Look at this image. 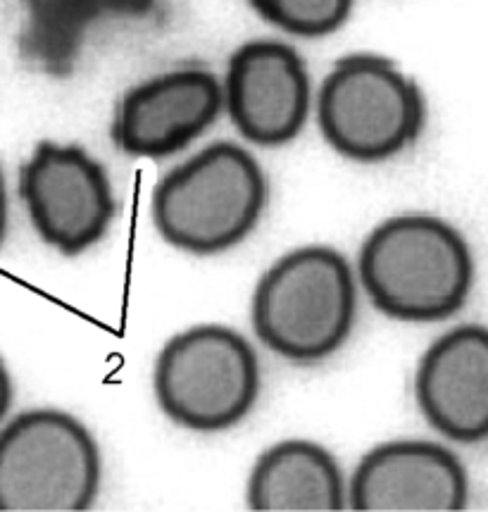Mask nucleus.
Wrapping results in <instances>:
<instances>
[{
	"label": "nucleus",
	"instance_id": "1",
	"mask_svg": "<svg viewBox=\"0 0 488 512\" xmlns=\"http://www.w3.org/2000/svg\"><path fill=\"white\" fill-rule=\"evenodd\" d=\"M358 274L374 308L400 322H441L467 303L474 255L453 224L434 215L381 222L360 248Z\"/></svg>",
	"mask_w": 488,
	"mask_h": 512
},
{
	"label": "nucleus",
	"instance_id": "2",
	"mask_svg": "<svg viewBox=\"0 0 488 512\" xmlns=\"http://www.w3.org/2000/svg\"><path fill=\"white\" fill-rule=\"evenodd\" d=\"M250 317L262 346L296 365H317L339 353L353 334V267L329 246L296 248L262 274Z\"/></svg>",
	"mask_w": 488,
	"mask_h": 512
},
{
	"label": "nucleus",
	"instance_id": "3",
	"mask_svg": "<svg viewBox=\"0 0 488 512\" xmlns=\"http://www.w3.org/2000/svg\"><path fill=\"white\" fill-rule=\"evenodd\" d=\"M267 177L253 153L220 141L193 155L155 186L153 222L170 246L217 255L239 246L267 208Z\"/></svg>",
	"mask_w": 488,
	"mask_h": 512
},
{
	"label": "nucleus",
	"instance_id": "4",
	"mask_svg": "<svg viewBox=\"0 0 488 512\" xmlns=\"http://www.w3.org/2000/svg\"><path fill=\"white\" fill-rule=\"evenodd\" d=\"M96 436L65 410L34 408L0 427V512H81L96 503Z\"/></svg>",
	"mask_w": 488,
	"mask_h": 512
},
{
	"label": "nucleus",
	"instance_id": "5",
	"mask_svg": "<svg viewBox=\"0 0 488 512\" xmlns=\"http://www.w3.org/2000/svg\"><path fill=\"white\" fill-rule=\"evenodd\" d=\"M153 389L160 410L177 427L224 432L246 420L258 403V353L236 329L198 324L162 346Z\"/></svg>",
	"mask_w": 488,
	"mask_h": 512
},
{
	"label": "nucleus",
	"instance_id": "6",
	"mask_svg": "<svg viewBox=\"0 0 488 512\" xmlns=\"http://www.w3.org/2000/svg\"><path fill=\"white\" fill-rule=\"evenodd\" d=\"M317 122L343 158L381 162L410 148L427 122L422 91L391 60L348 55L322 81Z\"/></svg>",
	"mask_w": 488,
	"mask_h": 512
},
{
	"label": "nucleus",
	"instance_id": "7",
	"mask_svg": "<svg viewBox=\"0 0 488 512\" xmlns=\"http://www.w3.org/2000/svg\"><path fill=\"white\" fill-rule=\"evenodd\" d=\"M31 227L62 255H81L108 234L115 191L100 162L72 143L41 141L20 172Z\"/></svg>",
	"mask_w": 488,
	"mask_h": 512
},
{
	"label": "nucleus",
	"instance_id": "8",
	"mask_svg": "<svg viewBox=\"0 0 488 512\" xmlns=\"http://www.w3.org/2000/svg\"><path fill=\"white\" fill-rule=\"evenodd\" d=\"M222 91L231 122L258 146H284L308 120L310 74L289 43H243L231 55Z\"/></svg>",
	"mask_w": 488,
	"mask_h": 512
},
{
	"label": "nucleus",
	"instance_id": "9",
	"mask_svg": "<svg viewBox=\"0 0 488 512\" xmlns=\"http://www.w3.org/2000/svg\"><path fill=\"white\" fill-rule=\"evenodd\" d=\"M222 110V81L210 70H172L124 93L112 139L134 158H167L205 134Z\"/></svg>",
	"mask_w": 488,
	"mask_h": 512
},
{
	"label": "nucleus",
	"instance_id": "10",
	"mask_svg": "<svg viewBox=\"0 0 488 512\" xmlns=\"http://www.w3.org/2000/svg\"><path fill=\"white\" fill-rule=\"evenodd\" d=\"M469 501L465 465L434 441H389L358 462L348 503L360 512H458Z\"/></svg>",
	"mask_w": 488,
	"mask_h": 512
},
{
	"label": "nucleus",
	"instance_id": "11",
	"mask_svg": "<svg viewBox=\"0 0 488 512\" xmlns=\"http://www.w3.org/2000/svg\"><path fill=\"white\" fill-rule=\"evenodd\" d=\"M415 398L446 439L488 441V327L462 324L431 343L417 365Z\"/></svg>",
	"mask_w": 488,
	"mask_h": 512
},
{
	"label": "nucleus",
	"instance_id": "12",
	"mask_svg": "<svg viewBox=\"0 0 488 512\" xmlns=\"http://www.w3.org/2000/svg\"><path fill=\"white\" fill-rule=\"evenodd\" d=\"M246 501L258 512H336L346 508L348 486L327 448L291 439L260 455L248 477Z\"/></svg>",
	"mask_w": 488,
	"mask_h": 512
},
{
	"label": "nucleus",
	"instance_id": "13",
	"mask_svg": "<svg viewBox=\"0 0 488 512\" xmlns=\"http://www.w3.org/2000/svg\"><path fill=\"white\" fill-rule=\"evenodd\" d=\"M262 20L286 34L319 39L341 29L353 10V0H248Z\"/></svg>",
	"mask_w": 488,
	"mask_h": 512
},
{
	"label": "nucleus",
	"instance_id": "14",
	"mask_svg": "<svg viewBox=\"0 0 488 512\" xmlns=\"http://www.w3.org/2000/svg\"><path fill=\"white\" fill-rule=\"evenodd\" d=\"M12 401H15V382H12V374L5 360L0 358V422L8 417Z\"/></svg>",
	"mask_w": 488,
	"mask_h": 512
},
{
	"label": "nucleus",
	"instance_id": "15",
	"mask_svg": "<svg viewBox=\"0 0 488 512\" xmlns=\"http://www.w3.org/2000/svg\"><path fill=\"white\" fill-rule=\"evenodd\" d=\"M8 234V186H5L3 170H0V246Z\"/></svg>",
	"mask_w": 488,
	"mask_h": 512
}]
</instances>
